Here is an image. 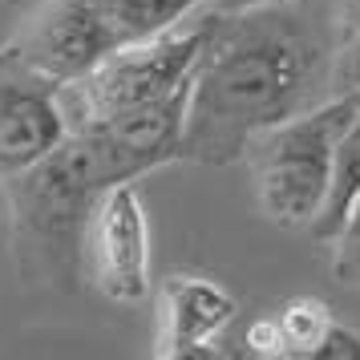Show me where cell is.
I'll use <instances>...</instances> for the list:
<instances>
[{"label":"cell","mask_w":360,"mask_h":360,"mask_svg":"<svg viewBox=\"0 0 360 360\" xmlns=\"http://www.w3.org/2000/svg\"><path fill=\"white\" fill-rule=\"evenodd\" d=\"M207 29H211V13H198L186 25L154 37V41L122 45L101 65L89 69L82 82L61 85L69 130L134 110V105H146V101H158L182 85H191L202 45H207Z\"/></svg>","instance_id":"cell-4"},{"label":"cell","mask_w":360,"mask_h":360,"mask_svg":"<svg viewBox=\"0 0 360 360\" xmlns=\"http://www.w3.org/2000/svg\"><path fill=\"white\" fill-rule=\"evenodd\" d=\"M211 0H105V17L110 29L122 45H138V41H154V37L170 33L198 17Z\"/></svg>","instance_id":"cell-10"},{"label":"cell","mask_w":360,"mask_h":360,"mask_svg":"<svg viewBox=\"0 0 360 360\" xmlns=\"http://www.w3.org/2000/svg\"><path fill=\"white\" fill-rule=\"evenodd\" d=\"M69 134L61 85L0 45V182L41 162Z\"/></svg>","instance_id":"cell-7"},{"label":"cell","mask_w":360,"mask_h":360,"mask_svg":"<svg viewBox=\"0 0 360 360\" xmlns=\"http://www.w3.org/2000/svg\"><path fill=\"white\" fill-rule=\"evenodd\" d=\"M336 41V13L320 17L308 0L211 8L207 45L191 77L182 162H243L263 130L328 101Z\"/></svg>","instance_id":"cell-1"},{"label":"cell","mask_w":360,"mask_h":360,"mask_svg":"<svg viewBox=\"0 0 360 360\" xmlns=\"http://www.w3.org/2000/svg\"><path fill=\"white\" fill-rule=\"evenodd\" d=\"M8 202L13 263L25 288L77 292L89 276V227L110 191L82 134H65L41 162L0 182Z\"/></svg>","instance_id":"cell-2"},{"label":"cell","mask_w":360,"mask_h":360,"mask_svg":"<svg viewBox=\"0 0 360 360\" xmlns=\"http://www.w3.org/2000/svg\"><path fill=\"white\" fill-rule=\"evenodd\" d=\"M279 328V348L283 360H320L324 356V344L336 328V316L324 300L316 295H295L283 308L271 311Z\"/></svg>","instance_id":"cell-11"},{"label":"cell","mask_w":360,"mask_h":360,"mask_svg":"<svg viewBox=\"0 0 360 360\" xmlns=\"http://www.w3.org/2000/svg\"><path fill=\"white\" fill-rule=\"evenodd\" d=\"M356 110L360 105L348 98H328L251 142L247 162L255 179V202L267 223L279 231H311L332 186L336 146Z\"/></svg>","instance_id":"cell-3"},{"label":"cell","mask_w":360,"mask_h":360,"mask_svg":"<svg viewBox=\"0 0 360 360\" xmlns=\"http://www.w3.org/2000/svg\"><path fill=\"white\" fill-rule=\"evenodd\" d=\"M360 195V110L352 117V126L344 130L340 146H336V166H332V186H328V198L320 214H316V223H311V239L316 243H328L336 227L344 223V214L348 207L356 202Z\"/></svg>","instance_id":"cell-12"},{"label":"cell","mask_w":360,"mask_h":360,"mask_svg":"<svg viewBox=\"0 0 360 360\" xmlns=\"http://www.w3.org/2000/svg\"><path fill=\"white\" fill-rule=\"evenodd\" d=\"M320 360H360V332H352V328H344L340 320H336Z\"/></svg>","instance_id":"cell-16"},{"label":"cell","mask_w":360,"mask_h":360,"mask_svg":"<svg viewBox=\"0 0 360 360\" xmlns=\"http://www.w3.org/2000/svg\"><path fill=\"white\" fill-rule=\"evenodd\" d=\"M332 98H348L360 105V29L340 33L332 61Z\"/></svg>","instance_id":"cell-14"},{"label":"cell","mask_w":360,"mask_h":360,"mask_svg":"<svg viewBox=\"0 0 360 360\" xmlns=\"http://www.w3.org/2000/svg\"><path fill=\"white\" fill-rule=\"evenodd\" d=\"M89 279L117 308H134L154 292L150 219L134 182H117L101 195L89 227Z\"/></svg>","instance_id":"cell-8"},{"label":"cell","mask_w":360,"mask_h":360,"mask_svg":"<svg viewBox=\"0 0 360 360\" xmlns=\"http://www.w3.org/2000/svg\"><path fill=\"white\" fill-rule=\"evenodd\" d=\"M239 316L235 295L198 271H174L158 283V332L154 356L158 360H198L223 356L211 340Z\"/></svg>","instance_id":"cell-9"},{"label":"cell","mask_w":360,"mask_h":360,"mask_svg":"<svg viewBox=\"0 0 360 360\" xmlns=\"http://www.w3.org/2000/svg\"><path fill=\"white\" fill-rule=\"evenodd\" d=\"M243 352L255 360H283V348H279V328L276 316H259L255 324L243 332Z\"/></svg>","instance_id":"cell-15"},{"label":"cell","mask_w":360,"mask_h":360,"mask_svg":"<svg viewBox=\"0 0 360 360\" xmlns=\"http://www.w3.org/2000/svg\"><path fill=\"white\" fill-rule=\"evenodd\" d=\"M328 247H332V276H336V283L360 292V195L348 207L336 235L328 239Z\"/></svg>","instance_id":"cell-13"},{"label":"cell","mask_w":360,"mask_h":360,"mask_svg":"<svg viewBox=\"0 0 360 360\" xmlns=\"http://www.w3.org/2000/svg\"><path fill=\"white\" fill-rule=\"evenodd\" d=\"M251 4H271V0H211V8H219V13H235V8H251Z\"/></svg>","instance_id":"cell-18"},{"label":"cell","mask_w":360,"mask_h":360,"mask_svg":"<svg viewBox=\"0 0 360 360\" xmlns=\"http://www.w3.org/2000/svg\"><path fill=\"white\" fill-rule=\"evenodd\" d=\"M332 13H336V33L360 29V0H332Z\"/></svg>","instance_id":"cell-17"},{"label":"cell","mask_w":360,"mask_h":360,"mask_svg":"<svg viewBox=\"0 0 360 360\" xmlns=\"http://www.w3.org/2000/svg\"><path fill=\"white\" fill-rule=\"evenodd\" d=\"M283 4H288V0H283Z\"/></svg>","instance_id":"cell-19"},{"label":"cell","mask_w":360,"mask_h":360,"mask_svg":"<svg viewBox=\"0 0 360 360\" xmlns=\"http://www.w3.org/2000/svg\"><path fill=\"white\" fill-rule=\"evenodd\" d=\"M186 101H191V85H182V89H174L158 101L110 114L101 122H89V126H77L73 134H82V142L89 146V158L98 166V174L105 179V186L138 182L170 162H182Z\"/></svg>","instance_id":"cell-5"},{"label":"cell","mask_w":360,"mask_h":360,"mask_svg":"<svg viewBox=\"0 0 360 360\" xmlns=\"http://www.w3.org/2000/svg\"><path fill=\"white\" fill-rule=\"evenodd\" d=\"M4 45H13L20 61L49 82L73 85L117 49V37L105 17V0H45Z\"/></svg>","instance_id":"cell-6"}]
</instances>
